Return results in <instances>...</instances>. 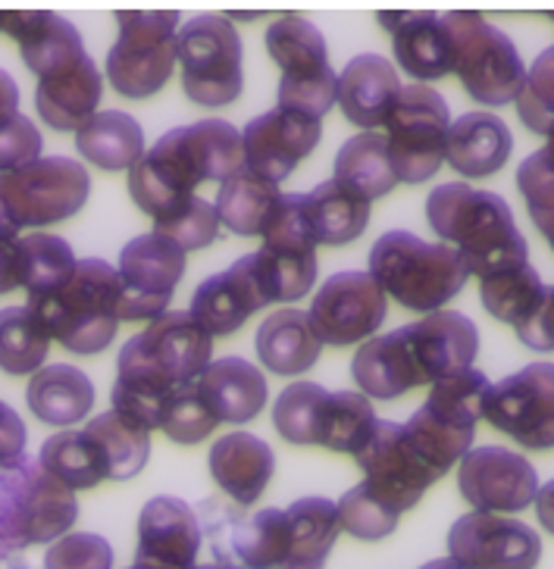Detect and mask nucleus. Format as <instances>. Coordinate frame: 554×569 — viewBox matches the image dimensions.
<instances>
[{
  "instance_id": "obj_1",
  "label": "nucleus",
  "mask_w": 554,
  "mask_h": 569,
  "mask_svg": "<svg viewBox=\"0 0 554 569\" xmlns=\"http://www.w3.org/2000/svg\"><path fill=\"white\" fill-rule=\"evenodd\" d=\"M214 336L198 319L169 310L122 345L113 382V410L141 429H164L172 398L210 367Z\"/></svg>"
},
{
  "instance_id": "obj_2",
  "label": "nucleus",
  "mask_w": 554,
  "mask_h": 569,
  "mask_svg": "<svg viewBox=\"0 0 554 569\" xmlns=\"http://www.w3.org/2000/svg\"><path fill=\"white\" fill-rule=\"evenodd\" d=\"M245 144L236 126L201 119L167 132L129 169V194L151 219H164L195 198L204 182H229L245 172Z\"/></svg>"
},
{
  "instance_id": "obj_3",
  "label": "nucleus",
  "mask_w": 554,
  "mask_h": 569,
  "mask_svg": "<svg viewBox=\"0 0 554 569\" xmlns=\"http://www.w3.org/2000/svg\"><path fill=\"white\" fill-rule=\"evenodd\" d=\"M426 219L442 244H452L464 257L476 279L530 263V244L507 201L495 191H479L464 182L438 184L426 201Z\"/></svg>"
},
{
  "instance_id": "obj_4",
  "label": "nucleus",
  "mask_w": 554,
  "mask_h": 569,
  "mask_svg": "<svg viewBox=\"0 0 554 569\" xmlns=\"http://www.w3.org/2000/svg\"><path fill=\"white\" fill-rule=\"evenodd\" d=\"M119 301H122V282L119 269L107 260L88 257L79 260L63 288L51 295L29 298V310L41 319L53 341H60L72 353H101L113 338L119 326Z\"/></svg>"
},
{
  "instance_id": "obj_5",
  "label": "nucleus",
  "mask_w": 554,
  "mask_h": 569,
  "mask_svg": "<svg viewBox=\"0 0 554 569\" xmlns=\"http://www.w3.org/2000/svg\"><path fill=\"white\" fill-rule=\"evenodd\" d=\"M369 276L407 310L436 313L461 295L471 269L452 244H429L421 234L398 229L373 244Z\"/></svg>"
},
{
  "instance_id": "obj_6",
  "label": "nucleus",
  "mask_w": 554,
  "mask_h": 569,
  "mask_svg": "<svg viewBox=\"0 0 554 569\" xmlns=\"http://www.w3.org/2000/svg\"><path fill=\"white\" fill-rule=\"evenodd\" d=\"M488 391L492 382L479 369H464L436 382L426 403L404 422L410 445L438 476L473 451L476 422L486 417Z\"/></svg>"
},
{
  "instance_id": "obj_7",
  "label": "nucleus",
  "mask_w": 554,
  "mask_h": 569,
  "mask_svg": "<svg viewBox=\"0 0 554 569\" xmlns=\"http://www.w3.org/2000/svg\"><path fill=\"white\" fill-rule=\"evenodd\" d=\"M88 169L69 157H41L32 167L0 176V232L38 229L76 217L88 201Z\"/></svg>"
},
{
  "instance_id": "obj_8",
  "label": "nucleus",
  "mask_w": 554,
  "mask_h": 569,
  "mask_svg": "<svg viewBox=\"0 0 554 569\" xmlns=\"http://www.w3.org/2000/svg\"><path fill=\"white\" fill-rule=\"evenodd\" d=\"M119 38L107 53V79L122 98H151L172 76L179 60L176 10H122Z\"/></svg>"
},
{
  "instance_id": "obj_9",
  "label": "nucleus",
  "mask_w": 554,
  "mask_h": 569,
  "mask_svg": "<svg viewBox=\"0 0 554 569\" xmlns=\"http://www.w3.org/2000/svg\"><path fill=\"white\" fill-rule=\"evenodd\" d=\"M267 51L283 69L279 107L323 119L338 101V76L329 63L326 38L304 17H283L269 26Z\"/></svg>"
},
{
  "instance_id": "obj_10",
  "label": "nucleus",
  "mask_w": 554,
  "mask_h": 569,
  "mask_svg": "<svg viewBox=\"0 0 554 569\" xmlns=\"http://www.w3.org/2000/svg\"><path fill=\"white\" fill-rule=\"evenodd\" d=\"M445 26L454 41V72L473 101L486 107L517 103L526 82L517 44L479 13H445Z\"/></svg>"
},
{
  "instance_id": "obj_11",
  "label": "nucleus",
  "mask_w": 554,
  "mask_h": 569,
  "mask_svg": "<svg viewBox=\"0 0 554 569\" xmlns=\"http://www.w3.org/2000/svg\"><path fill=\"white\" fill-rule=\"evenodd\" d=\"M388 160L395 179L421 184L433 179L448 153L452 113L448 103L429 84H404L386 119Z\"/></svg>"
},
{
  "instance_id": "obj_12",
  "label": "nucleus",
  "mask_w": 554,
  "mask_h": 569,
  "mask_svg": "<svg viewBox=\"0 0 554 569\" xmlns=\"http://www.w3.org/2000/svg\"><path fill=\"white\" fill-rule=\"evenodd\" d=\"M179 63L185 94L201 107H226L245 88L241 41L226 17L188 19L179 29Z\"/></svg>"
},
{
  "instance_id": "obj_13",
  "label": "nucleus",
  "mask_w": 554,
  "mask_h": 569,
  "mask_svg": "<svg viewBox=\"0 0 554 569\" xmlns=\"http://www.w3.org/2000/svg\"><path fill=\"white\" fill-rule=\"evenodd\" d=\"M483 419L530 451H552L554 363H530L492 386Z\"/></svg>"
},
{
  "instance_id": "obj_14",
  "label": "nucleus",
  "mask_w": 554,
  "mask_h": 569,
  "mask_svg": "<svg viewBox=\"0 0 554 569\" xmlns=\"http://www.w3.org/2000/svg\"><path fill=\"white\" fill-rule=\"evenodd\" d=\"M185 276V251L172 244L164 234H138L119 253V282H122V301L119 319L138 322V319H160L169 313L176 284Z\"/></svg>"
},
{
  "instance_id": "obj_15",
  "label": "nucleus",
  "mask_w": 554,
  "mask_h": 569,
  "mask_svg": "<svg viewBox=\"0 0 554 569\" xmlns=\"http://www.w3.org/2000/svg\"><path fill=\"white\" fill-rule=\"evenodd\" d=\"M386 310V291L369 272H336L319 284L307 317L323 345L345 348L369 341L383 326Z\"/></svg>"
},
{
  "instance_id": "obj_16",
  "label": "nucleus",
  "mask_w": 554,
  "mask_h": 569,
  "mask_svg": "<svg viewBox=\"0 0 554 569\" xmlns=\"http://www.w3.org/2000/svg\"><path fill=\"white\" fill-rule=\"evenodd\" d=\"M354 460L367 472L364 482L369 491L379 501H386L395 513L414 510L426 495V488H433L442 479L410 445L404 426H395V422H379L376 436L369 438L367 448Z\"/></svg>"
},
{
  "instance_id": "obj_17",
  "label": "nucleus",
  "mask_w": 554,
  "mask_h": 569,
  "mask_svg": "<svg viewBox=\"0 0 554 569\" xmlns=\"http://www.w3.org/2000/svg\"><path fill=\"white\" fill-rule=\"evenodd\" d=\"M402 338L407 367L421 386H436L448 376L473 369L479 353V329L476 322L457 310H436L426 313L421 322L395 329Z\"/></svg>"
},
{
  "instance_id": "obj_18",
  "label": "nucleus",
  "mask_w": 554,
  "mask_h": 569,
  "mask_svg": "<svg viewBox=\"0 0 554 569\" xmlns=\"http://www.w3.org/2000/svg\"><path fill=\"white\" fill-rule=\"evenodd\" d=\"M464 501L479 513H521L536 503L538 476L533 463L507 448H473L457 469Z\"/></svg>"
},
{
  "instance_id": "obj_19",
  "label": "nucleus",
  "mask_w": 554,
  "mask_h": 569,
  "mask_svg": "<svg viewBox=\"0 0 554 569\" xmlns=\"http://www.w3.org/2000/svg\"><path fill=\"white\" fill-rule=\"evenodd\" d=\"M448 551L471 569H536L542 538L521 519L473 510L452 526Z\"/></svg>"
},
{
  "instance_id": "obj_20",
  "label": "nucleus",
  "mask_w": 554,
  "mask_h": 569,
  "mask_svg": "<svg viewBox=\"0 0 554 569\" xmlns=\"http://www.w3.org/2000/svg\"><path fill=\"white\" fill-rule=\"evenodd\" d=\"M273 301L267 276L260 269L257 251L236 260L233 267L219 276H210L207 282L198 284V291L191 295V317L201 322L210 336H233L238 332L248 317L257 310H264Z\"/></svg>"
},
{
  "instance_id": "obj_21",
  "label": "nucleus",
  "mask_w": 554,
  "mask_h": 569,
  "mask_svg": "<svg viewBox=\"0 0 554 569\" xmlns=\"http://www.w3.org/2000/svg\"><path fill=\"white\" fill-rule=\"evenodd\" d=\"M319 134H323V119L276 107L245 126L241 132L245 167L273 184L286 182L304 157L317 148Z\"/></svg>"
},
{
  "instance_id": "obj_22",
  "label": "nucleus",
  "mask_w": 554,
  "mask_h": 569,
  "mask_svg": "<svg viewBox=\"0 0 554 569\" xmlns=\"http://www.w3.org/2000/svg\"><path fill=\"white\" fill-rule=\"evenodd\" d=\"M0 32H7L19 44L26 67L38 79L51 76L85 57L79 29L69 19L48 10H0Z\"/></svg>"
},
{
  "instance_id": "obj_23",
  "label": "nucleus",
  "mask_w": 554,
  "mask_h": 569,
  "mask_svg": "<svg viewBox=\"0 0 554 569\" xmlns=\"http://www.w3.org/2000/svg\"><path fill=\"white\" fill-rule=\"evenodd\" d=\"M201 529L195 510L179 498H154L138 517V557L169 569H195Z\"/></svg>"
},
{
  "instance_id": "obj_24",
  "label": "nucleus",
  "mask_w": 554,
  "mask_h": 569,
  "mask_svg": "<svg viewBox=\"0 0 554 569\" xmlns=\"http://www.w3.org/2000/svg\"><path fill=\"white\" fill-rule=\"evenodd\" d=\"M392 32L398 67L417 82H436L454 72V41L445 17L438 13H379Z\"/></svg>"
},
{
  "instance_id": "obj_25",
  "label": "nucleus",
  "mask_w": 554,
  "mask_h": 569,
  "mask_svg": "<svg viewBox=\"0 0 554 569\" xmlns=\"http://www.w3.org/2000/svg\"><path fill=\"white\" fill-rule=\"evenodd\" d=\"M101 94V69L95 67V60L85 53L82 60L38 79L34 107H38V117L57 132H79L88 119L98 117Z\"/></svg>"
},
{
  "instance_id": "obj_26",
  "label": "nucleus",
  "mask_w": 554,
  "mask_h": 569,
  "mask_svg": "<svg viewBox=\"0 0 554 569\" xmlns=\"http://www.w3.org/2000/svg\"><path fill=\"white\" fill-rule=\"evenodd\" d=\"M402 88V79L386 57L360 53L338 76V107L354 126H360L364 132H373L376 126H386Z\"/></svg>"
},
{
  "instance_id": "obj_27",
  "label": "nucleus",
  "mask_w": 554,
  "mask_h": 569,
  "mask_svg": "<svg viewBox=\"0 0 554 569\" xmlns=\"http://www.w3.org/2000/svg\"><path fill=\"white\" fill-rule=\"evenodd\" d=\"M276 457L264 438L251 432H229L210 448V476L236 503H254L267 491Z\"/></svg>"
},
{
  "instance_id": "obj_28",
  "label": "nucleus",
  "mask_w": 554,
  "mask_h": 569,
  "mask_svg": "<svg viewBox=\"0 0 554 569\" xmlns=\"http://www.w3.org/2000/svg\"><path fill=\"white\" fill-rule=\"evenodd\" d=\"M79 517V503L72 488L57 482L41 463L26 460L22 476V541L26 545H48L69 536Z\"/></svg>"
},
{
  "instance_id": "obj_29",
  "label": "nucleus",
  "mask_w": 554,
  "mask_h": 569,
  "mask_svg": "<svg viewBox=\"0 0 554 569\" xmlns=\"http://www.w3.org/2000/svg\"><path fill=\"white\" fill-rule=\"evenodd\" d=\"M514 151V134L495 113H464L452 122L445 160L467 179H486L507 163Z\"/></svg>"
},
{
  "instance_id": "obj_30",
  "label": "nucleus",
  "mask_w": 554,
  "mask_h": 569,
  "mask_svg": "<svg viewBox=\"0 0 554 569\" xmlns=\"http://www.w3.org/2000/svg\"><path fill=\"white\" fill-rule=\"evenodd\" d=\"M198 386H201L204 401L219 422H248L267 407L264 372L241 357L214 360L204 369Z\"/></svg>"
},
{
  "instance_id": "obj_31",
  "label": "nucleus",
  "mask_w": 554,
  "mask_h": 569,
  "mask_svg": "<svg viewBox=\"0 0 554 569\" xmlns=\"http://www.w3.org/2000/svg\"><path fill=\"white\" fill-rule=\"evenodd\" d=\"M323 341L310 326V317L288 307L269 313L257 329V353L260 363L276 376H301L317 367Z\"/></svg>"
},
{
  "instance_id": "obj_32",
  "label": "nucleus",
  "mask_w": 554,
  "mask_h": 569,
  "mask_svg": "<svg viewBox=\"0 0 554 569\" xmlns=\"http://www.w3.org/2000/svg\"><path fill=\"white\" fill-rule=\"evenodd\" d=\"M26 401L34 417L48 426H76L95 407V386L82 369L53 363L34 372Z\"/></svg>"
},
{
  "instance_id": "obj_33",
  "label": "nucleus",
  "mask_w": 554,
  "mask_h": 569,
  "mask_svg": "<svg viewBox=\"0 0 554 569\" xmlns=\"http://www.w3.org/2000/svg\"><path fill=\"white\" fill-rule=\"evenodd\" d=\"M283 191L279 184L267 182L254 172H238L229 182L219 184L217 213L219 222L229 232L245 234V238H264L273 226V219L283 207Z\"/></svg>"
},
{
  "instance_id": "obj_34",
  "label": "nucleus",
  "mask_w": 554,
  "mask_h": 569,
  "mask_svg": "<svg viewBox=\"0 0 554 569\" xmlns=\"http://www.w3.org/2000/svg\"><path fill=\"white\" fill-rule=\"evenodd\" d=\"M76 148L88 163L107 172L132 169L145 157V132L129 113L103 110L76 132Z\"/></svg>"
},
{
  "instance_id": "obj_35",
  "label": "nucleus",
  "mask_w": 554,
  "mask_h": 569,
  "mask_svg": "<svg viewBox=\"0 0 554 569\" xmlns=\"http://www.w3.org/2000/svg\"><path fill=\"white\" fill-rule=\"evenodd\" d=\"M307 213L317 244H352L367 229L369 201L338 179H329L307 191Z\"/></svg>"
},
{
  "instance_id": "obj_36",
  "label": "nucleus",
  "mask_w": 554,
  "mask_h": 569,
  "mask_svg": "<svg viewBox=\"0 0 554 569\" xmlns=\"http://www.w3.org/2000/svg\"><path fill=\"white\" fill-rule=\"evenodd\" d=\"M288 522H291V545H288L286 569H323L342 532L338 503L326 498H301L288 507Z\"/></svg>"
},
{
  "instance_id": "obj_37",
  "label": "nucleus",
  "mask_w": 554,
  "mask_h": 569,
  "mask_svg": "<svg viewBox=\"0 0 554 569\" xmlns=\"http://www.w3.org/2000/svg\"><path fill=\"white\" fill-rule=\"evenodd\" d=\"M352 372L360 391L376 398V401H392V398L407 395L410 388H417V379L407 367L398 332L369 338L367 345H360V351L354 353Z\"/></svg>"
},
{
  "instance_id": "obj_38",
  "label": "nucleus",
  "mask_w": 554,
  "mask_h": 569,
  "mask_svg": "<svg viewBox=\"0 0 554 569\" xmlns=\"http://www.w3.org/2000/svg\"><path fill=\"white\" fill-rule=\"evenodd\" d=\"M333 179L357 191L369 203L376 198H386L388 191L398 184L392 160H388L386 134L360 132L348 138L336 157V176Z\"/></svg>"
},
{
  "instance_id": "obj_39",
  "label": "nucleus",
  "mask_w": 554,
  "mask_h": 569,
  "mask_svg": "<svg viewBox=\"0 0 554 569\" xmlns=\"http://www.w3.org/2000/svg\"><path fill=\"white\" fill-rule=\"evenodd\" d=\"M379 429V417L369 407L367 395L354 391H329L319 410L317 445L336 453H357L369 445V438Z\"/></svg>"
},
{
  "instance_id": "obj_40",
  "label": "nucleus",
  "mask_w": 554,
  "mask_h": 569,
  "mask_svg": "<svg viewBox=\"0 0 554 569\" xmlns=\"http://www.w3.org/2000/svg\"><path fill=\"white\" fill-rule=\"evenodd\" d=\"M85 432L98 441L107 479H113V482L135 479L151 457V432L117 410H107L101 417L88 419Z\"/></svg>"
},
{
  "instance_id": "obj_41",
  "label": "nucleus",
  "mask_w": 554,
  "mask_h": 569,
  "mask_svg": "<svg viewBox=\"0 0 554 569\" xmlns=\"http://www.w3.org/2000/svg\"><path fill=\"white\" fill-rule=\"evenodd\" d=\"M38 463L51 472L57 482H63L72 491H85V488L101 486L107 479V467H103L101 448L88 432H60L44 441Z\"/></svg>"
},
{
  "instance_id": "obj_42",
  "label": "nucleus",
  "mask_w": 554,
  "mask_h": 569,
  "mask_svg": "<svg viewBox=\"0 0 554 569\" xmlns=\"http://www.w3.org/2000/svg\"><path fill=\"white\" fill-rule=\"evenodd\" d=\"M53 338L29 307L0 310V369L10 376L38 372L48 360Z\"/></svg>"
},
{
  "instance_id": "obj_43",
  "label": "nucleus",
  "mask_w": 554,
  "mask_h": 569,
  "mask_svg": "<svg viewBox=\"0 0 554 569\" xmlns=\"http://www.w3.org/2000/svg\"><path fill=\"white\" fill-rule=\"evenodd\" d=\"M545 288L548 284L538 279V272L530 263H517V267H507L479 279L483 307L492 317L511 326H521L523 319L536 310L545 298Z\"/></svg>"
},
{
  "instance_id": "obj_44",
  "label": "nucleus",
  "mask_w": 554,
  "mask_h": 569,
  "mask_svg": "<svg viewBox=\"0 0 554 569\" xmlns=\"http://www.w3.org/2000/svg\"><path fill=\"white\" fill-rule=\"evenodd\" d=\"M19 248H22V288L29 291V298L63 288L79 267L72 248L57 234H26L19 238Z\"/></svg>"
},
{
  "instance_id": "obj_45",
  "label": "nucleus",
  "mask_w": 554,
  "mask_h": 569,
  "mask_svg": "<svg viewBox=\"0 0 554 569\" xmlns=\"http://www.w3.org/2000/svg\"><path fill=\"white\" fill-rule=\"evenodd\" d=\"M288 545H291L288 510L269 507L238 529L236 553L245 569H286Z\"/></svg>"
},
{
  "instance_id": "obj_46",
  "label": "nucleus",
  "mask_w": 554,
  "mask_h": 569,
  "mask_svg": "<svg viewBox=\"0 0 554 569\" xmlns=\"http://www.w3.org/2000/svg\"><path fill=\"white\" fill-rule=\"evenodd\" d=\"M257 257H260V269H264L269 291H273V301L295 303L310 295V288L317 282V253H314V248L264 244Z\"/></svg>"
},
{
  "instance_id": "obj_47",
  "label": "nucleus",
  "mask_w": 554,
  "mask_h": 569,
  "mask_svg": "<svg viewBox=\"0 0 554 569\" xmlns=\"http://www.w3.org/2000/svg\"><path fill=\"white\" fill-rule=\"evenodd\" d=\"M326 388L317 382H295L273 403V426L291 445H317L319 410L326 401Z\"/></svg>"
},
{
  "instance_id": "obj_48",
  "label": "nucleus",
  "mask_w": 554,
  "mask_h": 569,
  "mask_svg": "<svg viewBox=\"0 0 554 569\" xmlns=\"http://www.w3.org/2000/svg\"><path fill=\"white\" fill-rule=\"evenodd\" d=\"M338 517H342V529L348 536L360 538V541H383L395 529L402 513H395L386 501H379L367 482L354 486L348 495H342L338 501Z\"/></svg>"
},
{
  "instance_id": "obj_49",
  "label": "nucleus",
  "mask_w": 554,
  "mask_h": 569,
  "mask_svg": "<svg viewBox=\"0 0 554 569\" xmlns=\"http://www.w3.org/2000/svg\"><path fill=\"white\" fill-rule=\"evenodd\" d=\"M517 188H521L526 210L536 222L542 238L552 244L554 251V160L552 153L536 151L530 153L517 169Z\"/></svg>"
},
{
  "instance_id": "obj_50",
  "label": "nucleus",
  "mask_w": 554,
  "mask_h": 569,
  "mask_svg": "<svg viewBox=\"0 0 554 569\" xmlns=\"http://www.w3.org/2000/svg\"><path fill=\"white\" fill-rule=\"evenodd\" d=\"M517 113L530 132L552 138L554 134V48L542 51L526 69L521 98H517Z\"/></svg>"
},
{
  "instance_id": "obj_51",
  "label": "nucleus",
  "mask_w": 554,
  "mask_h": 569,
  "mask_svg": "<svg viewBox=\"0 0 554 569\" xmlns=\"http://www.w3.org/2000/svg\"><path fill=\"white\" fill-rule=\"evenodd\" d=\"M154 232L169 238L172 244H179L185 253L201 251L207 244H214V238L219 234L217 203L191 198V201L176 207L164 219H154Z\"/></svg>"
},
{
  "instance_id": "obj_52",
  "label": "nucleus",
  "mask_w": 554,
  "mask_h": 569,
  "mask_svg": "<svg viewBox=\"0 0 554 569\" xmlns=\"http://www.w3.org/2000/svg\"><path fill=\"white\" fill-rule=\"evenodd\" d=\"M217 426L219 419L214 417V410L204 401L201 386L191 382V386H185L182 391L172 398L160 432H164L169 441H176V445H198V441H204Z\"/></svg>"
},
{
  "instance_id": "obj_53",
  "label": "nucleus",
  "mask_w": 554,
  "mask_h": 569,
  "mask_svg": "<svg viewBox=\"0 0 554 569\" xmlns=\"http://www.w3.org/2000/svg\"><path fill=\"white\" fill-rule=\"evenodd\" d=\"M44 569H113V548L95 532H69L48 548Z\"/></svg>"
},
{
  "instance_id": "obj_54",
  "label": "nucleus",
  "mask_w": 554,
  "mask_h": 569,
  "mask_svg": "<svg viewBox=\"0 0 554 569\" xmlns=\"http://www.w3.org/2000/svg\"><path fill=\"white\" fill-rule=\"evenodd\" d=\"M41 132L32 119L17 113L13 119L0 122V176L32 167L41 160Z\"/></svg>"
},
{
  "instance_id": "obj_55",
  "label": "nucleus",
  "mask_w": 554,
  "mask_h": 569,
  "mask_svg": "<svg viewBox=\"0 0 554 569\" xmlns=\"http://www.w3.org/2000/svg\"><path fill=\"white\" fill-rule=\"evenodd\" d=\"M514 332L526 348L533 351H554V284L545 288V298L521 326H514Z\"/></svg>"
},
{
  "instance_id": "obj_56",
  "label": "nucleus",
  "mask_w": 554,
  "mask_h": 569,
  "mask_svg": "<svg viewBox=\"0 0 554 569\" xmlns=\"http://www.w3.org/2000/svg\"><path fill=\"white\" fill-rule=\"evenodd\" d=\"M26 451V426L10 403L0 401V467L22 460Z\"/></svg>"
},
{
  "instance_id": "obj_57",
  "label": "nucleus",
  "mask_w": 554,
  "mask_h": 569,
  "mask_svg": "<svg viewBox=\"0 0 554 569\" xmlns=\"http://www.w3.org/2000/svg\"><path fill=\"white\" fill-rule=\"evenodd\" d=\"M22 288V248L17 234L0 232V295Z\"/></svg>"
},
{
  "instance_id": "obj_58",
  "label": "nucleus",
  "mask_w": 554,
  "mask_h": 569,
  "mask_svg": "<svg viewBox=\"0 0 554 569\" xmlns=\"http://www.w3.org/2000/svg\"><path fill=\"white\" fill-rule=\"evenodd\" d=\"M19 113V84L7 69H0V122L13 119Z\"/></svg>"
},
{
  "instance_id": "obj_59",
  "label": "nucleus",
  "mask_w": 554,
  "mask_h": 569,
  "mask_svg": "<svg viewBox=\"0 0 554 569\" xmlns=\"http://www.w3.org/2000/svg\"><path fill=\"white\" fill-rule=\"evenodd\" d=\"M536 513L538 522H542V529H545L548 536H554V479L552 482H545V486H538Z\"/></svg>"
},
{
  "instance_id": "obj_60",
  "label": "nucleus",
  "mask_w": 554,
  "mask_h": 569,
  "mask_svg": "<svg viewBox=\"0 0 554 569\" xmlns=\"http://www.w3.org/2000/svg\"><path fill=\"white\" fill-rule=\"evenodd\" d=\"M421 569H471V567H464V563H461V560H454V557H438V560H429V563Z\"/></svg>"
},
{
  "instance_id": "obj_61",
  "label": "nucleus",
  "mask_w": 554,
  "mask_h": 569,
  "mask_svg": "<svg viewBox=\"0 0 554 569\" xmlns=\"http://www.w3.org/2000/svg\"><path fill=\"white\" fill-rule=\"evenodd\" d=\"M129 569H169V567H160V563H151V560H135Z\"/></svg>"
},
{
  "instance_id": "obj_62",
  "label": "nucleus",
  "mask_w": 554,
  "mask_h": 569,
  "mask_svg": "<svg viewBox=\"0 0 554 569\" xmlns=\"http://www.w3.org/2000/svg\"><path fill=\"white\" fill-rule=\"evenodd\" d=\"M195 569H238L233 563H204V567H195Z\"/></svg>"
},
{
  "instance_id": "obj_63",
  "label": "nucleus",
  "mask_w": 554,
  "mask_h": 569,
  "mask_svg": "<svg viewBox=\"0 0 554 569\" xmlns=\"http://www.w3.org/2000/svg\"><path fill=\"white\" fill-rule=\"evenodd\" d=\"M545 151L552 153V160H554V134H552V138H548V144H545Z\"/></svg>"
}]
</instances>
